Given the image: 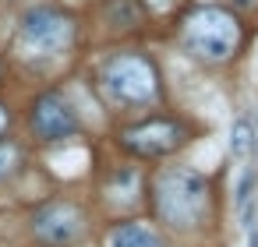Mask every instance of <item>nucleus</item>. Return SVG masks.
<instances>
[{
	"mask_svg": "<svg viewBox=\"0 0 258 247\" xmlns=\"http://www.w3.org/2000/svg\"><path fill=\"white\" fill-rule=\"evenodd\" d=\"M156 212L163 215V222L180 226V229H195L205 212H209V187L205 177H198L195 170H163L156 180Z\"/></svg>",
	"mask_w": 258,
	"mask_h": 247,
	"instance_id": "1",
	"label": "nucleus"
},
{
	"mask_svg": "<svg viewBox=\"0 0 258 247\" xmlns=\"http://www.w3.org/2000/svg\"><path fill=\"white\" fill-rule=\"evenodd\" d=\"M240 43L233 15L219 8H202L184 22V50L198 60H226Z\"/></svg>",
	"mask_w": 258,
	"mask_h": 247,
	"instance_id": "2",
	"label": "nucleus"
},
{
	"mask_svg": "<svg viewBox=\"0 0 258 247\" xmlns=\"http://www.w3.org/2000/svg\"><path fill=\"white\" fill-rule=\"evenodd\" d=\"M103 85L117 103H145L156 96V67L142 57H113L103 71Z\"/></svg>",
	"mask_w": 258,
	"mask_h": 247,
	"instance_id": "3",
	"label": "nucleus"
},
{
	"mask_svg": "<svg viewBox=\"0 0 258 247\" xmlns=\"http://www.w3.org/2000/svg\"><path fill=\"white\" fill-rule=\"evenodd\" d=\"M75 36V22L60 11L36 8L22 18V43L36 53H60Z\"/></svg>",
	"mask_w": 258,
	"mask_h": 247,
	"instance_id": "4",
	"label": "nucleus"
},
{
	"mask_svg": "<svg viewBox=\"0 0 258 247\" xmlns=\"http://www.w3.org/2000/svg\"><path fill=\"white\" fill-rule=\"evenodd\" d=\"M32 229H36L39 240H46V243H53V247H64V243H75V240L82 236L85 215H82L71 201H53V205H46V208L36 212Z\"/></svg>",
	"mask_w": 258,
	"mask_h": 247,
	"instance_id": "5",
	"label": "nucleus"
},
{
	"mask_svg": "<svg viewBox=\"0 0 258 247\" xmlns=\"http://www.w3.org/2000/svg\"><path fill=\"white\" fill-rule=\"evenodd\" d=\"M184 141V131L173 124V120H149V124H138L131 131H124V145L145 159H156V155H166L173 152L177 145Z\"/></svg>",
	"mask_w": 258,
	"mask_h": 247,
	"instance_id": "6",
	"label": "nucleus"
},
{
	"mask_svg": "<svg viewBox=\"0 0 258 247\" xmlns=\"http://www.w3.org/2000/svg\"><path fill=\"white\" fill-rule=\"evenodd\" d=\"M32 127L43 141H60L78 131V117L60 96H43L32 110Z\"/></svg>",
	"mask_w": 258,
	"mask_h": 247,
	"instance_id": "7",
	"label": "nucleus"
},
{
	"mask_svg": "<svg viewBox=\"0 0 258 247\" xmlns=\"http://www.w3.org/2000/svg\"><path fill=\"white\" fill-rule=\"evenodd\" d=\"M110 247H166V243L149 222H127L110 233Z\"/></svg>",
	"mask_w": 258,
	"mask_h": 247,
	"instance_id": "8",
	"label": "nucleus"
},
{
	"mask_svg": "<svg viewBox=\"0 0 258 247\" xmlns=\"http://www.w3.org/2000/svg\"><path fill=\"white\" fill-rule=\"evenodd\" d=\"M230 152H233V159H244V155L251 152V124H247V117H240V120L233 124V134H230Z\"/></svg>",
	"mask_w": 258,
	"mask_h": 247,
	"instance_id": "9",
	"label": "nucleus"
},
{
	"mask_svg": "<svg viewBox=\"0 0 258 247\" xmlns=\"http://www.w3.org/2000/svg\"><path fill=\"white\" fill-rule=\"evenodd\" d=\"M18 166V148L15 145H0V177H8Z\"/></svg>",
	"mask_w": 258,
	"mask_h": 247,
	"instance_id": "10",
	"label": "nucleus"
},
{
	"mask_svg": "<svg viewBox=\"0 0 258 247\" xmlns=\"http://www.w3.org/2000/svg\"><path fill=\"white\" fill-rule=\"evenodd\" d=\"M247 198H251V173H244L240 180V205H247Z\"/></svg>",
	"mask_w": 258,
	"mask_h": 247,
	"instance_id": "11",
	"label": "nucleus"
},
{
	"mask_svg": "<svg viewBox=\"0 0 258 247\" xmlns=\"http://www.w3.org/2000/svg\"><path fill=\"white\" fill-rule=\"evenodd\" d=\"M8 120H11V117H8V110H4V106H0V134H4V131H8Z\"/></svg>",
	"mask_w": 258,
	"mask_h": 247,
	"instance_id": "12",
	"label": "nucleus"
},
{
	"mask_svg": "<svg viewBox=\"0 0 258 247\" xmlns=\"http://www.w3.org/2000/svg\"><path fill=\"white\" fill-rule=\"evenodd\" d=\"M237 4H244V8H258V0H237Z\"/></svg>",
	"mask_w": 258,
	"mask_h": 247,
	"instance_id": "13",
	"label": "nucleus"
}]
</instances>
